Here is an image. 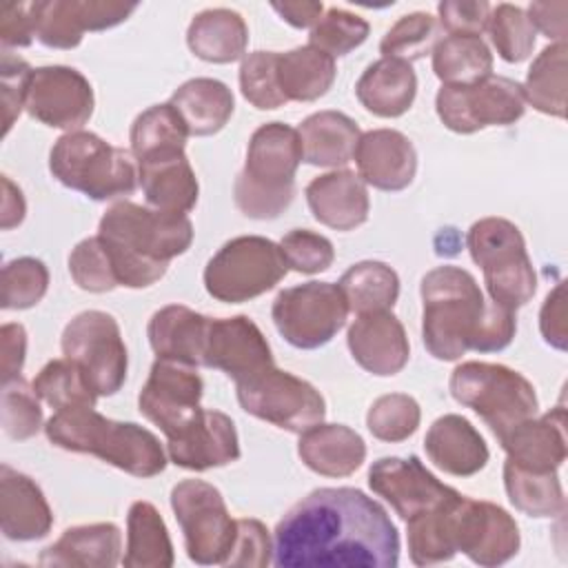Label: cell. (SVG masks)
Returning <instances> with one entry per match:
<instances>
[{
  "label": "cell",
  "mask_w": 568,
  "mask_h": 568,
  "mask_svg": "<svg viewBox=\"0 0 568 568\" xmlns=\"http://www.w3.org/2000/svg\"><path fill=\"white\" fill-rule=\"evenodd\" d=\"M297 455L317 475L348 477L364 464L366 444L353 428L322 422L300 435Z\"/></svg>",
  "instance_id": "cell-31"
},
{
  "label": "cell",
  "mask_w": 568,
  "mask_h": 568,
  "mask_svg": "<svg viewBox=\"0 0 568 568\" xmlns=\"http://www.w3.org/2000/svg\"><path fill=\"white\" fill-rule=\"evenodd\" d=\"M184 120L189 135L206 138L226 126L235 100L231 89L215 78H193L175 89L169 100Z\"/></svg>",
  "instance_id": "cell-34"
},
{
  "label": "cell",
  "mask_w": 568,
  "mask_h": 568,
  "mask_svg": "<svg viewBox=\"0 0 568 568\" xmlns=\"http://www.w3.org/2000/svg\"><path fill=\"white\" fill-rule=\"evenodd\" d=\"M302 162L297 129L266 122L253 131L244 169L233 182V200L251 220H275L293 202L295 173Z\"/></svg>",
  "instance_id": "cell-5"
},
{
  "label": "cell",
  "mask_w": 568,
  "mask_h": 568,
  "mask_svg": "<svg viewBox=\"0 0 568 568\" xmlns=\"http://www.w3.org/2000/svg\"><path fill=\"white\" fill-rule=\"evenodd\" d=\"M282 20H286L295 29H313L317 20L324 16L322 2H273L271 4Z\"/></svg>",
  "instance_id": "cell-62"
},
{
  "label": "cell",
  "mask_w": 568,
  "mask_h": 568,
  "mask_svg": "<svg viewBox=\"0 0 568 568\" xmlns=\"http://www.w3.org/2000/svg\"><path fill=\"white\" fill-rule=\"evenodd\" d=\"M359 104L377 118L404 115L417 95V75L410 62L379 58L366 67L355 84Z\"/></svg>",
  "instance_id": "cell-32"
},
{
  "label": "cell",
  "mask_w": 568,
  "mask_h": 568,
  "mask_svg": "<svg viewBox=\"0 0 568 568\" xmlns=\"http://www.w3.org/2000/svg\"><path fill=\"white\" fill-rule=\"evenodd\" d=\"M169 459L186 470H209L233 464L240 457V439L229 415L200 408L178 433L166 437Z\"/></svg>",
  "instance_id": "cell-19"
},
{
  "label": "cell",
  "mask_w": 568,
  "mask_h": 568,
  "mask_svg": "<svg viewBox=\"0 0 568 568\" xmlns=\"http://www.w3.org/2000/svg\"><path fill=\"white\" fill-rule=\"evenodd\" d=\"M297 135L302 144V162L337 169L355 158L362 131L346 113L317 111L300 124Z\"/></svg>",
  "instance_id": "cell-33"
},
{
  "label": "cell",
  "mask_w": 568,
  "mask_h": 568,
  "mask_svg": "<svg viewBox=\"0 0 568 568\" xmlns=\"http://www.w3.org/2000/svg\"><path fill=\"white\" fill-rule=\"evenodd\" d=\"M186 138L189 129L180 113L173 109V104H153L142 111L131 124V155L135 160H142L166 151H184Z\"/></svg>",
  "instance_id": "cell-43"
},
{
  "label": "cell",
  "mask_w": 568,
  "mask_h": 568,
  "mask_svg": "<svg viewBox=\"0 0 568 568\" xmlns=\"http://www.w3.org/2000/svg\"><path fill=\"white\" fill-rule=\"evenodd\" d=\"M211 317L182 304H169L149 320L146 335L158 359H171L186 366H204Z\"/></svg>",
  "instance_id": "cell-27"
},
{
  "label": "cell",
  "mask_w": 568,
  "mask_h": 568,
  "mask_svg": "<svg viewBox=\"0 0 568 568\" xmlns=\"http://www.w3.org/2000/svg\"><path fill=\"white\" fill-rule=\"evenodd\" d=\"M430 53L442 84H475L493 75V53L479 36H446Z\"/></svg>",
  "instance_id": "cell-40"
},
{
  "label": "cell",
  "mask_w": 568,
  "mask_h": 568,
  "mask_svg": "<svg viewBox=\"0 0 568 568\" xmlns=\"http://www.w3.org/2000/svg\"><path fill=\"white\" fill-rule=\"evenodd\" d=\"M49 288V271L38 257H16L2 266L0 306L7 311H24L36 306Z\"/></svg>",
  "instance_id": "cell-45"
},
{
  "label": "cell",
  "mask_w": 568,
  "mask_h": 568,
  "mask_svg": "<svg viewBox=\"0 0 568 568\" xmlns=\"http://www.w3.org/2000/svg\"><path fill=\"white\" fill-rule=\"evenodd\" d=\"M248 29L237 11L217 7L200 11L186 31V44L204 62L229 64L244 55Z\"/></svg>",
  "instance_id": "cell-35"
},
{
  "label": "cell",
  "mask_w": 568,
  "mask_h": 568,
  "mask_svg": "<svg viewBox=\"0 0 568 568\" xmlns=\"http://www.w3.org/2000/svg\"><path fill=\"white\" fill-rule=\"evenodd\" d=\"M515 333H517L515 311L504 308V306H499L497 302H493L488 297L486 313H484V320H481V326H479L473 351H477V353L504 351L513 342Z\"/></svg>",
  "instance_id": "cell-58"
},
{
  "label": "cell",
  "mask_w": 568,
  "mask_h": 568,
  "mask_svg": "<svg viewBox=\"0 0 568 568\" xmlns=\"http://www.w3.org/2000/svg\"><path fill=\"white\" fill-rule=\"evenodd\" d=\"M466 246L481 266L488 297L504 308L517 311L537 291V273L526 251L521 231L504 217H481L468 229Z\"/></svg>",
  "instance_id": "cell-7"
},
{
  "label": "cell",
  "mask_w": 568,
  "mask_h": 568,
  "mask_svg": "<svg viewBox=\"0 0 568 568\" xmlns=\"http://www.w3.org/2000/svg\"><path fill=\"white\" fill-rule=\"evenodd\" d=\"M271 317L291 346L313 351L328 344L344 328L348 304L337 284L313 280L280 291Z\"/></svg>",
  "instance_id": "cell-13"
},
{
  "label": "cell",
  "mask_w": 568,
  "mask_h": 568,
  "mask_svg": "<svg viewBox=\"0 0 568 568\" xmlns=\"http://www.w3.org/2000/svg\"><path fill=\"white\" fill-rule=\"evenodd\" d=\"M126 568H169L173 566V544L158 508L149 501H133L126 515Z\"/></svg>",
  "instance_id": "cell-36"
},
{
  "label": "cell",
  "mask_w": 568,
  "mask_h": 568,
  "mask_svg": "<svg viewBox=\"0 0 568 568\" xmlns=\"http://www.w3.org/2000/svg\"><path fill=\"white\" fill-rule=\"evenodd\" d=\"M51 175L95 202L126 197L138 186L135 158L91 131H71L49 153Z\"/></svg>",
  "instance_id": "cell-6"
},
{
  "label": "cell",
  "mask_w": 568,
  "mask_h": 568,
  "mask_svg": "<svg viewBox=\"0 0 568 568\" xmlns=\"http://www.w3.org/2000/svg\"><path fill=\"white\" fill-rule=\"evenodd\" d=\"M277 568L366 566L395 568L399 535L388 513L357 488H317L275 526Z\"/></svg>",
  "instance_id": "cell-1"
},
{
  "label": "cell",
  "mask_w": 568,
  "mask_h": 568,
  "mask_svg": "<svg viewBox=\"0 0 568 568\" xmlns=\"http://www.w3.org/2000/svg\"><path fill=\"white\" fill-rule=\"evenodd\" d=\"M353 160L362 182L379 191H404L417 173L415 146L395 129L362 133Z\"/></svg>",
  "instance_id": "cell-23"
},
{
  "label": "cell",
  "mask_w": 568,
  "mask_h": 568,
  "mask_svg": "<svg viewBox=\"0 0 568 568\" xmlns=\"http://www.w3.org/2000/svg\"><path fill=\"white\" fill-rule=\"evenodd\" d=\"M277 51H253L240 67V91L260 111L280 109L286 98L277 82Z\"/></svg>",
  "instance_id": "cell-50"
},
{
  "label": "cell",
  "mask_w": 568,
  "mask_h": 568,
  "mask_svg": "<svg viewBox=\"0 0 568 568\" xmlns=\"http://www.w3.org/2000/svg\"><path fill=\"white\" fill-rule=\"evenodd\" d=\"M2 344V384L20 377L27 355V331L22 324H4L0 328Z\"/></svg>",
  "instance_id": "cell-61"
},
{
  "label": "cell",
  "mask_w": 568,
  "mask_h": 568,
  "mask_svg": "<svg viewBox=\"0 0 568 568\" xmlns=\"http://www.w3.org/2000/svg\"><path fill=\"white\" fill-rule=\"evenodd\" d=\"M53 526V513L40 490V486L13 470L0 466V528L11 541H33L49 535Z\"/></svg>",
  "instance_id": "cell-25"
},
{
  "label": "cell",
  "mask_w": 568,
  "mask_h": 568,
  "mask_svg": "<svg viewBox=\"0 0 568 568\" xmlns=\"http://www.w3.org/2000/svg\"><path fill=\"white\" fill-rule=\"evenodd\" d=\"M335 60L306 44L277 55V82L286 102H313L335 82Z\"/></svg>",
  "instance_id": "cell-37"
},
{
  "label": "cell",
  "mask_w": 568,
  "mask_h": 568,
  "mask_svg": "<svg viewBox=\"0 0 568 568\" xmlns=\"http://www.w3.org/2000/svg\"><path fill=\"white\" fill-rule=\"evenodd\" d=\"M24 213H27V204L20 186L13 184L9 175H2V211H0L2 231L18 226L24 220Z\"/></svg>",
  "instance_id": "cell-63"
},
{
  "label": "cell",
  "mask_w": 568,
  "mask_h": 568,
  "mask_svg": "<svg viewBox=\"0 0 568 568\" xmlns=\"http://www.w3.org/2000/svg\"><path fill=\"white\" fill-rule=\"evenodd\" d=\"M204 366L226 373L233 382H242L273 366V355L266 337L251 317H211Z\"/></svg>",
  "instance_id": "cell-21"
},
{
  "label": "cell",
  "mask_w": 568,
  "mask_h": 568,
  "mask_svg": "<svg viewBox=\"0 0 568 568\" xmlns=\"http://www.w3.org/2000/svg\"><path fill=\"white\" fill-rule=\"evenodd\" d=\"M435 111L446 129L466 135L486 126L515 124L526 111V100L519 82L488 75L475 84H442Z\"/></svg>",
  "instance_id": "cell-14"
},
{
  "label": "cell",
  "mask_w": 568,
  "mask_h": 568,
  "mask_svg": "<svg viewBox=\"0 0 568 568\" xmlns=\"http://www.w3.org/2000/svg\"><path fill=\"white\" fill-rule=\"evenodd\" d=\"M31 388L44 404H49L55 410L95 406L98 399V395L82 377L80 368L67 357L51 359L49 364H44L42 371L36 375Z\"/></svg>",
  "instance_id": "cell-44"
},
{
  "label": "cell",
  "mask_w": 568,
  "mask_h": 568,
  "mask_svg": "<svg viewBox=\"0 0 568 568\" xmlns=\"http://www.w3.org/2000/svg\"><path fill=\"white\" fill-rule=\"evenodd\" d=\"M486 29H488L493 47L497 49L501 60L517 64V62H524L532 53L537 31L530 24L524 9L508 4V2L493 7Z\"/></svg>",
  "instance_id": "cell-46"
},
{
  "label": "cell",
  "mask_w": 568,
  "mask_h": 568,
  "mask_svg": "<svg viewBox=\"0 0 568 568\" xmlns=\"http://www.w3.org/2000/svg\"><path fill=\"white\" fill-rule=\"evenodd\" d=\"M44 433L53 446L95 455L133 477H155L166 468V453L151 430L133 422L109 419L93 406L55 410Z\"/></svg>",
  "instance_id": "cell-3"
},
{
  "label": "cell",
  "mask_w": 568,
  "mask_h": 568,
  "mask_svg": "<svg viewBox=\"0 0 568 568\" xmlns=\"http://www.w3.org/2000/svg\"><path fill=\"white\" fill-rule=\"evenodd\" d=\"M273 561V541L268 530L257 519H237V537L224 566L264 568Z\"/></svg>",
  "instance_id": "cell-55"
},
{
  "label": "cell",
  "mask_w": 568,
  "mask_h": 568,
  "mask_svg": "<svg viewBox=\"0 0 568 568\" xmlns=\"http://www.w3.org/2000/svg\"><path fill=\"white\" fill-rule=\"evenodd\" d=\"M439 42L437 38V20L430 13L415 11L402 16L382 38L379 51L382 58H397L404 62H413L433 51Z\"/></svg>",
  "instance_id": "cell-48"
},
{
  "label": "cell",
  "mask_w": 568,
  "mask_h": 568,
  "mask_svg": "<svg viewBox=\"0 0 568 568\" xmlns=\"http://www.w3.org/2000/svg\"><path fill=\"white\" fill-rule=\"evenodd\" d=\"M42 426V408L33 388L20 377L2 384V428L11 439H29Z\"/></svg>",
  "instance_id": "cell-52"
},
{
  "label": "cell",
  "mask_w": 568,
  "mask_h": 568,
  "mask_svg": "<svg viewBox=\"0 0 568 568\" xmlns=\"http://www.w3.org/2000/svg\"><path fill=\"white\" fill-rule=\"evenodd\" d=\"M459 493L439 506L424 510L406 521L408 555L415 566H433L457 555L455 548V508Z\"/></svg>",
  "instance_id": "cell-38"
},
{
  "label": "cell",
  "mask_w": 568,
  "mask_h": 568,
  "mask_svg": "<svg viewBox=\"0 0 568 568\" xmlns=\"http://www.w3.org/2000/svg\"><path fill=\"white\" fill-rule=\"evenodd\" d=\"M38 31V2L0 4V40L9 47H29Z\"/></svg>",
  "instance_id": "cell-57"
},
{
  "label": "cell",
  "mask_w": 568,
  "mask_h": 568,
  "mask_svg": "<svg viewBox=\"0 0 568 568\" xmlns=\"http://www.w3.org/2000/svg\"><path fill=\"white\" fill-rule=\"evenodd\" d=\"M353 359L377 377L397 375L410 357V344L402 322L390 311L362 313L346 335Z\"/></svg>",
  "instance_id": "cell-22"
},
{
  "label": "cell",
  "mask_w": 568,
  "mask_h": 568,
  "mask_svg": "<svg viewBox=\"0 0 568 568\" xmlns=\"http://www.w3.org/2000/svg\"><path fill=\"white\" fill-rule=\"evenodd\" d=\"M93 102L91 82L78 69L51 64L33 69L24 109L33 120L71 133L89 122Z\"/></svg>",
  "instance_id": "cell-15"
},
{
  "label": "cell",
  "mask_w": 568,
  "mask_h": 568,
  "mask_svg": "<svg viewBox=\"0 0 568 568\" xmlns=\"http://www.w3.org/2000/svg\"><path fill=\"white\" fill-rule=\"evenodd\" d=\"M122 535L111 521L67 528L47 546L38 564L44 568H113L120 561Z\"/></svg>",
  "instance_id": "cell-30"
},
{
  "label": "cell",
  "mask_w": 568,
  "mask_h": 568,
  "mask_svg": "<svg viewBox=\"0 0 568 568\" xmlns=\"http://www.w3.org/2000/svg\"><path fill=\"white\" fill-rule=\"evenodd\" d=\"M33 69L22 60L2 51L0 60V98H2V135H7L27 102Z\"/></svg>",
  "instance_id": "cell-54"
},
{
  "label": "cell",
  "mask_w": 568,
  "mask_h": 568,
  "mask_svg": "<svg viewBox=\"0 0 568 568\" xmlns=\"http://www.w3.org/2000/svg\"><path fill=\"white\" fill-rule=\"evenodd\" d=\"M138 162V182L153 209L189 213L197 204V178L184 151H166Z\"/></svg>",
  "instance_id": "cell-28"
},
{
  "label": "cell",
  "mask_w": 568,
  "mask_h": 568,
  "mask_svg": "<svg viewBox=\"0 0 568 568\" xmlns=\"http://www.w3.org/2000/svg\"><path fill=\"white\" fill-rule=\"evenodd\" d=\"M240 406L282 430L304 433L326 417V402L306 379L273 366L235 382Z\"/></svg>",
  "instance_id": "cell-11"
},
{
  "label": "cell",
  "mask_w": 568,
  "mask_h": 568,
  "mask_svg": "<svg viewBox=\"0 0 568 568\" xmlns=\"http://www.w3.org/2000/svg\"><path fill=\"white\" fill-rule=\"evenodd\" d=\"M539 331L557 351L568 348V328H566V286L559 282L544 300L539 311Z\"/></svg>",
  "instance_id": "cell-59"
},
{
  "label": "cell",
  "mask_w": 568,
  "mask_h": 568,
  "mask_svg": "<svg viewBox=\"0 0 568 568\" xmlns=\"http://www.w3.org/2000/svg\"><path fill=\"white\" fill-rule=\"evenodd\" d=\"M490 4L484 0H446L437 4L439 24L448 36H479L488 27Z\"/></svg>",
  "instance_id": "cell-56"
},
{
  "label": "cell",
  "mask_w": 568,
  "mask_h": 568,
  "mask_svg": "<svg viewBox=\"0 0 568 568\" xmlns=\"http://www.w3.org/2000/svg\"><path fill=\"white\" fill-rule=\"evenodd\" d=\"M368 31L371 27L364 18L339 7H331L311 29L308 44L335 60L357 49L368 38Z\"/></svg>",
  "instance_id": "cell-49"
},
{
  "label": "cell",
  "mask_w": 568,
  "mask_h": 568,
  "mask_svg": "<svg viewBox=\"0 0 568 568\" xmlns=\"http://www.w3.org/2000/svg\"><path fill=\"white\" fill-rule=\"evenodd\" d=\"M515 519L493 501L459 497L455 510V548L477 566H501L519 550Z\"/></svg>",
  "instance_id": "cell-17"
},
{
  "label": "cell",
  "mask_w": 568,
  "mask_h": 568,
  "mask_svg": "<svg viewBox=\"0 0 568 568\" xmlns=\"http://www.w3.org/2000/svg\"><path fill=\"white\" fill-rule=\"evenodd\" d=\"M528 20L535 27V31L544 33L546 38L555 42H566V16H568V2L555 0V2H532L528 7Z\"/></svg>",
  "instance_id": "cell-60"
},
{
  "label": "cell",
  "mask_w": 568,
  "mask_h": 568,
  "mask_svg": "<svg viewBox=\"0 0 568 568\" xmlns=\"http://www.w3.org/2000/svg\"><path fill=\"white\" fill-rule=\"evenodd\" d=\"M204 382L193 366L155 359L138 395L140 413L166 437L178 433L200 413Z\"/></svg>",
  "instance_id": "cell-16"
},
{
  "label": "cell",
  "mask_w": 568,
  "mask_h": 568,
  "mask_svg": "<svg viewBox=\"0 0 568 568\" xmlns=\"http://www.w3.org/2000/svg\"><path fill=\"white\" fill-rule=\"evenodd\" d=\"M69 273L73 282L89 293H109L118 288L113 264L100 235L75 244L69 255Z\"/></svg>",
  "instance_id": "cell-51"
},
{
  "label": "cell",
  "mask_w": 568,
  "mask_h": 568,
  "mask_svg": "<svg viewBox=\"0 0 568 568\" xmlns=\"http://www.w3.org/2000/svg\"><path fill=\"white\" fill-rule=\"evenodd\" d=\"M448 388L453 399L477 413L497 439L535 417L539 408L535 386L504 364L464 362L450 373Z\"/></svg>",
  "instance_id": "cell-8"
},
{
  "label": "cell",
  "mask_w": 568,
  "mask_h": 568,
  "mask_svg": "<svg viewBox=\"0 0 568 568\" xmlns=\"http://www.w3.org/2000/svg\"><path fill=\"white\" fill-rule=\"evenodd\" d=\"M98 235L111 257L118 286L146 288L191 246L193 224L184 213L120 200L102 215Z\"/></svg>",
  "instance_id": "cell-2"
},
{
  "label": "cell",
  "mask_w": 568,
  "mask_h": 568,
  "mask_svg": "<svg viewBox=\"0 0 568 568\" xmlns=\"http://www.w3.org/2000/svg\"><path fill=\"white\" fill-rule=\"evenodd\" d=\"M306 202L313 217L335 231H353L368 220V191L353 171L317 175L306 186Z\"/></svg>",
  "instance_id": "cell-26"
},
{
  "label": "cell",
  "mask_w": 568,
  "mask_h": 568,
  "mask_svg": "<svg viewBox=\"0 0 568 568\" xmlns=\"http://www.w3.org/2000/svg\"><path fill=\"white\" fill-rule=\"evenodd\" d=\"M504 488L508 501L528 517H557L564 513L566 499L561 481L555 473H532L515 466L506 459L504 464Z\"/></svg>",
  "instance_id": "cell-41"
},
{
  "label": "cell",
  "mask_w": 568,
  "mask_h": 568,
  "mask_svg": "<svg viewBox=\"0 0 568 568\" xmlns=\"http://www.w3.org/2000/svg\"><path fill=\"white\" fill-rule=\"evenodd\" d=\"M566 42H555L541 49L532 60L521 87L524 100L539 113L566 115Z\"/></svg>",
  "instance_id": "cell-42"
},
{
  "label": "cell",
  "mask_w": 568,
  "mask_h": 568,
  "mask_svg": "<svg viewBox=\"0 0 568 568\" xmlns=\"http://www.w3.org/2000/svg\"><path fill=\"white\" fill-rule=\"evenodd\" d=\"M282 255L288 264V268L297 273H322L331 268L335 260V248L328 237L313 233L308 229H293L280 240Z\"/></svg>",
  "instance_id": "cell-53"
},
{
  "label": "cell",
  "mask_w": 568,
  "mask_h": 568,
  "mask_svg": "<svg viewBox=\"0 0 568 568\" xmlns=\"http://www.w3.org/2000/svg\"><path fill=\"white\" fill-rule=\"evenodd\" d=\"M419 419V404L406 393L382 395L371 404L366 413V426L371 435L388 444L408 439L417 430Z\"/></svg>",
  "instance_id": "cell-47"
},
{
  "label": "cell",
  "mask_w": 568,
  "mask_h": 568,
  "mask_svg": "<svg viewBox=\"0 0 568 568\" xmlns=\"http://www.w3.org/2000/svg\"><path fill=\"white\" fill-rule=\"evenodd\" d=\"M171 508L189 559L200 566H224L237 537V519L231 517L222 493L209 481L184 479L171 490Z\"/></svg>",
  "instance_id": "cell-10"
},
{
  "label": "cell",
  "mask_w": 568,
  "mask_h": 568,
  "mask_svg": "<svg viewBox=\"0 0 568 568\" xmlns=\"http://www.w3.org/2000/svg\"><path fill=\"white\" fill-rule=\"evenodd\" d=\"M368 486L375 495L384 497L404 521L457 495L455 488L442 484L426 470L417 457H382L373 462L368 468Z\"/></svg>",
  "instance_id": "cell-18"
},
{
  "label": "cell",
  "mask_w": 568,
  "mask_h": 568,
  "mask_svg": "<svg viewBox=\"0 0 568 568\" xmlns=\"http://www.w3.org/2000/svg\"><path fill=\"white\" fill-rule=\"evenodd\" d=\"M288 264L280 244L262 235L229 240L204 268V288L224 304H242L284 280Z\"/></svg>",
  "instance_id": "cell-9"
},
{
  "label": "cell",
  "mask_w": 568,
  "mask_h": 568,
  "mask_svg": "<svg viewBox=\"0 0 568 568\" xmlns=\"http://www.w3.org/2000/svg\"><path fill=\"white\" fill-rule=\"evenodd\" d=\"M422 339L442 362H455L473 351L486 297L477 280L459 266H437L422 277Z\"/></svg>",
  "instance_id": "cell-4"
},
{
  "label": "cell",
  "mask_w": 568,
  "mask_h": 568,
  "mask_svg": "<svg viewBox=\"0 0 568 568\" xmlns=\"http://www.w3.org/2000/svg\"><path fill=\"white\" fill-rule=\"evenodd\" d=\"M138 4L111 0H47L38 2L36 38L49 49H73L84 31H104L124 22Z\"/></svg>",
  "instance_id": "cell-20"
},
{
  "label": "cell",
  "mask_w": 568,
  "mask_h": 568,
  "mask_svg": "<svg viewBox=\"0 0 568 568\" xmlns=\"http://www.w3.org/2000/svg\"><path fill=\"white\" fill-rule=\"evenodd\" d=\"M339 291L346 297L348 311L375 313L390 311L399 297V277L397 273L377 260H364L353 264L337 282Z\"/></svg>",
  "instance_id": "cell-39"
},
{
  "label": "cell",
  "mask_w": 568,
  "mask_h": 568,
  "mask_svg": "<svg viewBox=\"0 0 568 568\" xmlns=\"http://www.w3.org/2000/svg\"><path fill=\"white\" fill-rule=\"evenodd\" d=\"M62 355L71 359L98 397L115 395L126 379V346L113 315L82 311L62 331Z\"/></svg>",
  "instance_id": "cell-12"
},
{
  "label": "cell",
  "mask_w": 568,
  "mask_h": 568,
  "mask_svg": "<svg viewBox=\"0 0 568 568\" xmlns=\"http://www.w3.org/2000/svg\"><path fill=\"white\" fill-rule=\"evenodd\" d=\"M424 450L439 470L455 477L479 473L490 455L479 430L455 413L442 415L430 424L424 437Z\"/></svg>",
  "instance_id": "cell-29"
},
{
  "label": "cell",
  "mask_w": 568,
  "mask_h": 568,
  "mask_svg": "<svg viewBox=\"0 0 568 568\" xmlns=\"http://www.w3.org/2000/svg\"><path fill=\"white\" fill-rule=\"evenodd\" d=\"M499 444L515 466L532 473H555L568 455L564 406L541 417L524 419L504 433Z\"/></svg>",
  "instance_id": "cell-24"
}]
</instances>
